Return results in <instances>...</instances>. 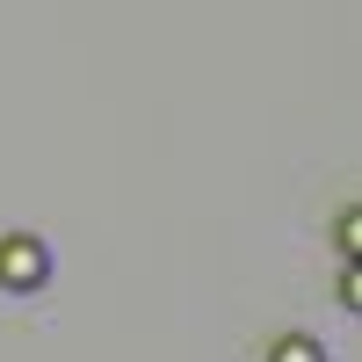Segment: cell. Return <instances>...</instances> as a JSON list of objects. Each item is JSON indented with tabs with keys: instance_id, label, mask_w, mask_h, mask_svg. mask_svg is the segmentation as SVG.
Wrapping results in <instances>:
<instances>
[{
	"instance_id": "6da1fadb",
	"label": "cell",
	"mask_w": 362,
	"mask_h": 362,
	"mask_svg": "<svg viewBox=\"0 0 362 362\" xmlns=\"http://www.w3.org/2000/svg\"><path fill=\"white\" fill-rule=\"evenodd\" d=\"M44 276H51V254L37 247V239H0V283L8 290H44Z\"/></svg>"
},
{
	"instance_id": "7a4b0ae2",
	"label": "cell",
	"mask_w": 362,
	"mask_h": 362,
	"mask_svg": "<svg viewBox=\"0 0 362 362\" xmlns=\"http://www.w3.org/2000/svg\"><path fill=\"white\" fill-rule=\"evenodd\" d=\"M268 362H319V348H312L305 334H290V341H283L276 355H268Z\"/></svg>"
}]
</instances>
